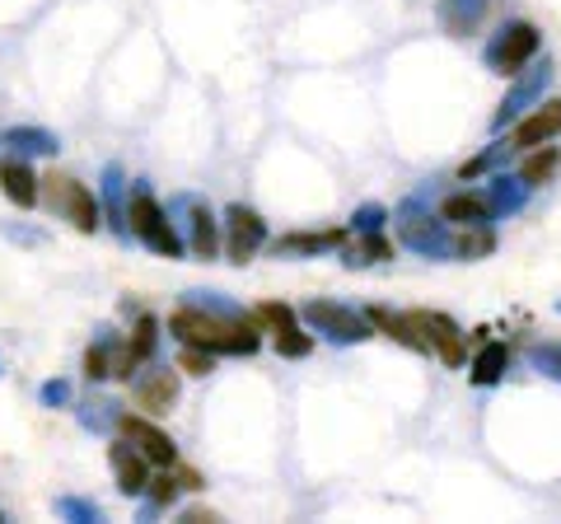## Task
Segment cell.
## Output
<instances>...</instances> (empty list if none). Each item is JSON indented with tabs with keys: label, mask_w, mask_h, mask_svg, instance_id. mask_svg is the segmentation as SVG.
Masks as SVG:
<instances>
[{
	"label": "cell",
	"mask_w": 561,
	"mask_h": 524,
	"mask_svg": "<svg viewBox=\"0 0 561 524\" xmlns=\"http://www.w3.org/2000/svg\"><path fill=\"white\" fill-rule=\"evenodd\" d=\"M529 361H534L548 379H557V384H561V346H534Z\"/></svg>",
	"instance_id": "836d02e7"
},
{
	"label": "cell",
	"mask_w": 561,
	"mask_h": 524,
	"mask_svg": "<svg viewBox=\"0 0 561 524\" xmlns=\"http://www.w3.org/2000/svg\"><path fill=\"white\" fill-rule=\"evenodd\" d=\"M0 146H10V155H57L61 150V136L47 132V127H10L0 136Z\"/></svg>",
	"instance_id": "ffe728a7"
},
{
	"label": "cell",
	"mask_w": 561,
	"mask_h": 524,
	"mask_svg": "<svg viewBox=\"0 0 561 524\" xmlns=\"http://www.w3.org/2000/svg\"><path fill=\"white\" fill-rule=\"evenodd\" d=\"M43 202L57 212L61 220H70L80 235H99L103 230V206L94 197V187H84L70 173H47L43 179Z\"/></svg>",
	"instance_id": "7a4b0ae2"
},
{
	"label": "cell",
	"mask_w": 561,
	"mask_h": 524,
	"mask_svg": "<svg viewBox=\"0 0 561 524\" xmlns=\"http://www.w3.org/2000/svg\"><path fill=\"white\" fill-rule=\"evenodd\" d=\"M216 520H220V515H210V511H187V515H183V524H216Z\"/></svg>",
	"instance_id": "74e56055"
},
{
	"label": "cell",
	"mask_w": 561,
	"mask_h": 524,
	"mask_svg": "<svg viewBox=\"0 0 561 524\" xmlns=\"http://www.w3.org/2000/svg\"><path fill=\"white\" fill-rule=\"evenodd\" d=\"M249 319L257 323V328H272V333H280V328H290L295 323V309L290 305H276V300H267V305H257Z\"/></svg>",
	"instance_id": "f1b7e54d"
},
{
	"label": "cell",
	"mask_w": 561,
	"mask_h": 524,
	"mask_svg": "<svg viewBox=\"0 0 561 524\" xmlns=\"http://www.w3.org/2000/svg\"><path fill=\"white\" fill-rule=\"evenodd\" d=\"M179 492H183V482H179V474H169V468H164V474H154L150 487H146V497L154 505H173V501H179Z\"/></svg>",
	"instance_id": "f546056e"
},
{
	"label": "cell",
	"mask_w": 561,
	"mask_h": 524,
	"mask_svg": "<svg viewBox=\"0 0 561 524\" xmlns=\"http://www.w3.org/2000/svg\"><path fill=\"white\" fill-rule=\"evenodd\" d=\"M169 333L183 346H206L216 356H253L262 346L257 323L249 314L243 319H225V314H210V309H179L169 314Z\"/></svg>",
	"instance_id": "6da1fadb"
},
{
	"label": "cell",
	"mask_w": 561,
	"mask_h": 524,
	"mask_svg": "<svg viewBox=\"0 0 561 524\" xmlns=\"http://www.w3.org/2000/svg\"><path fill=\"white\" fill-rule=\"evenodd\" d=\"M505 371H511V346L505 342H482V352L472 356L468 365V379L478 384V389H491V384H501Z\"/></svg>",
	"instance_id": "e0dca14e"
},
{
	"label": "cell",
	"mask_w": 561,
	"mask_h": 524,
	"mask_svg": "<svg viewBox=\"0 0 561 524\" xmlns=\"http://www.w3.org/2000/svg\"><path fill=\"white\" fill-rule=\"evenodd\" d=\"M276 258H319V253H332V249H346V230H300V235H280L276 243Z\"/></svg>",
	"instance_id": "2e32d148"
},
{
	"label": "cell",
	"mask_w": 561,
	"mask_h": 524,
	"mask_svg": "<svg viewBox=\"0 0 561 524\" xmlns=\"http://www.w3.org/2000/svg\"><path fill=\"white\" fill-rule=\"evenodd\" d=\"M538 47H542V33L529 20H511V24L496 29V38L486 43L482 57H486V66L496 76H519L524 66L538 57Z\"/></svg>",
	"instance_id": "277c9868"
},
{
	"label": "cell",
	"mask_w": 561,
	"mask_h": 524,
	"mask_svg": "<svg viewBox=\"0 0 561 524\" xmlns=\"http://www.w3.org/2000/svg\"><path fill=\"white\" fill-rule=\"evenodd\" d=\"M557 164H561V150H557V146H548V150H538V146H534V155H529V160H524V169H519V179L529 183V187H538V183H548V179H552Z\"/></svg>",
	"instance_id": "d4e9b609"
},
{
	"label": "cell",
	"mask_w": 561,
	"mask_h": 524,
	"mask_svg": "<svg viewBox=\"0 0 561 524\" xmlns=\"http://www.w3.org/2000/svg\"><path fill=\"white\" fill-rule=\"evenodd\" d=\"M183 206H187V220H183L187 225V249L210 262V258L220 253V225H216V216H210V206L192 202V197Z\"/></svg>",
	"instance_id": "9a60e30c"
},
{
	"label": "cell",
	"mask_w": 561,
	"mask_h": 524,
	"mask_svg": "<svg viewBox=\"0 0 561 524\" xmlns=\"http://www.w3.org/2000/svg\"><path fill=\"white\" fill-rule=\"evenodd\" d=\"M262 243H267V220L243 202L225 206V258L243 267V262H253V253L262 249Z\"/></svg>",
	"instance_id": "52a82bcc"
},
{
	"label": "cell",
	"mask_w": 561,
	"mask_h": 524,
	"mask_svg": "<svg viewBox=\"0 0 561 524\" xmlns=\"http://www.w3.org/2000/svg\"><path fill=\"white\" fill-rule=\"evenodd\" d=\"M365 314H370V323L379 328V333L383 338H393V342H402V346H408V352H431V346H426V338H421V328L412 323V314H389V309H365Z\"/></svg>",
	"instance_id": "ac0fdd59"
},
{
	"label": "cell",
	"mask_w": 561,
	"mask_h": 524,
	"mask_svg": "<svg viewBox=\"0 0 561 524\" xmlns=\"http://www.w3.org/2000/svg\"><path fill=\"white\" fill-rule=\"evenodd\" d=\"M561 136V99H548L538 109L524 113V122L515 127V146L519 150H534V146H548Z\"/></svg>",
	"instance_id": "4fadbf2b"
},
{
	"label": "cell",
	"mask_w": 561,
	"mask_h": 524,
	"mask_svg": "<svg viewBox=\"0 0 561 524\" xmlns=\"http://www.w3.org/2000/svg\"><path fill=\"white\" fill-rule=\"evenodd\" d=\"M127 225H131V235L146 243L150 253H160V258H183V253H187V243H183V235H179V225H173V216L150 197V192H136V197H131V206H127Z\"/></svg>",
	"instance_id": "3957f363"
},
{
	"label": "cell",
	"mask_w": 561,
	"mask_h": 524,
	"mask_svg": "<svg viewBox=\"0 0 561 524\" xmlns=\"http://www.w3.org/2000/svg\"><path fill=\"white\" fill-rule=\"evenodd\" d=\"M486 197H491V212L496 216H515L519 206H524V197H529V183L524 179H491V187H486Z\"/></svg>",
	"instance_id": "7402d4cb"
},
{
	"label": "cell",
	"mask_w": 561,
	"mask_h": 524,
	"mask_svg": "<svg viewBox=\"0 0 561 524\" xmlns=\"http://www.w3.org/2000/svg\"><path fill=\"white\" fill-rule=\"evenodd\" d=\"M491 249H496V235H491V225H463V235L454 239V253H459L463 262H478Z\"/></svg>",
	"instance_id": "cb8c5ba5"
},
{
	"label": "cell",
	"mask_w": 561,
	"mask_h": 524,
	"mask_svg": "<svg viewBox=\"0 0 561 524\" xmlns=\"http://www.w3.org/2000/svg\"><path fill=\"white\" fill-rule=\"evenodd\" d=\"M0 524H5V511H0Z\"/></svg>",
	"instance_id": "f35d334b"
},
{
	"label": "cell",
	"mask_w": 561,
	"mask_h": 524,
	"mask_svg": "<svg viewBox=\"0 0 561 524\" xmlns=\"http://www.w3.org/2000/svg\"><path fill=\"white\" fill-rule=\"evenodd\" d=\"M179 371V365H173ZM173 371H146L136 379V408H146L150 417L160 412H173V403H179V375Z\"/></svg>",
	"instance_id": "5bb4252c"
},
{
	"label": "cell",
	"mask_w": 561,
	"mask_h": 524,
	"mask_svg": "<svg viewBox=\"0 0 561 524\" xmlns=\"http://www.w3.org/2000/svg\"><path fill=\"white\" fill-rule=\"evenodd\" d=\"M557 314H561V305H557Z\"/></svg>",
	"instance_id": "ab89813d"
},
{
	"label": "cell",
	"mask_w": 561,
	"mask_h": 524,
	"mask_svg": "<svg viewBox=\"0 0 561 524\" xmlns=\"http://www.w3.org/2000/svg\"><path fill=\"white\" fill-rule=\"evenodd\" d=\"M482 10H486V0H440V24L449 38H468L478 29Z\"/></svg>",
	"instance_id": "44dd1931"
},
{
	"label": "cell",
	"mask_w": 561,
	"mask_h": 524,
	"mask_svg": "<svg viewBox=\"0 0 561 524\" xmlns=\"http://www.w3.org/2000/svg\"><path fill=\"white\" fill-rule=\"evenodd\" d=\"M383 220H389V212H383L379 202H365V206H356V216H351V230L356 235H379Z\"/></svg>",
	"instance_id": "4dcf8cb0"
},
{
	"label": "cell",
	"mask_w": 561,
	"mask_h": 524,
	"mask_svg": "<svg viewBox=\"0 0 561 524\" xmlns=\"http://www.w3.org/2000/svg\"><path fill=\"white\" fill-rule=\"evenodd\" d=\"M548 84H552V66L542 61V66H534V71L524 76V80H515V90L501 99V109H496V117H491V127L501 132V127H511L515 117H524L529 109H538V103H542V90H548Z\"/></svg>",
	"instance_id": "30bf717a"
},
{
	"label": "cell",
	"mask_w": 561,
	"mask_h": 524,
	"mask_svg": "<svg viewBox=\"0 0 561 524\" xmlns=\"http://www.w3.org/2000/svg\"><path fill=\"white\" fill-rule=\"evenodd\" d=\"M117 431L127 435V441L146 454L150 464H160V468H173L179 464V445H173V435L160 431L150 422V417H131V412H117Z\"/></svg>",
	"instance_id": "9c48e42d"
},
{
	"label": "cell",
	"mask_w": 561,
	"mask_h": 524,
	"mask_svg": "<svg viewBox=\"0 0 561 524\" xmlns=\"http://www.w3.org/2000/svg\"><path fill=\"white\" fill-rule=\"evenodd\" d=\"M440 216L449 225H486V220H496V212H491V197H478V192H454V197H445Z\"/></svg>",
	"instance_id": "d6986e66"
},
{
	"label": "cell",
	"mask_w": 561,
	"mask_h": 524,
	"mask_svg": "<svg viewBox=\"0 0 561 524\" xmlns=\"http://www.w3.org/2000/svg\"><path fill=\"white\" fill-rule=\"evenodd\" d=\"M154 342H160V323H154V319H150V314H140V319H136V333L127 338V346H131V352H136L140 361H150V352H154Z\"/></svg>",
	"instance_id": "83f0119b"
},
{
	"label": "cell",
	"mask_w": 561,
	"mask_h": 524,
	"mask_svg": "<svg viewBox=\"0 0 561 524\" xmlns=\"http://www.w3.org/2000/svg\"><path fill=\"white\" fill-rule=\"evenodd\" d=\"M108 464H113V478H117V492L122 497H146V487H150V459L127 441V435L108 441Z\"/></svg>",
	"instance_id": "8fae6325"
},
{
	"label": "cell",
	"mask_w": 561,
	"mask_h": 524,
	"mask_svg": "<svg viewBox=\"0 0 561 524\" xmlns=\"http://www.w3.org/2000/svg\"><path fill=\"white\" fill-rule=\"evenodd\" d=\"M501 150H505V146H491L486 155H478V160H468V164L459 169V183H472L482 169H491V164H496V155H501Z\"/></svg>",
	"instance_id": "d590c367"
},
{
	"label": "cell",
	"mask_w": 561,
	"mask_h": 524,
	"mask_svg": "<svg viewBox=\"0 0 561 524\" xmlns=\"http://www.w3.org/2000/svg\"><path fill=\"white\" fill-rule=\"evenodd\" d=\"M57 515L70 520V524H99V520H103L99 505L84 501V497H61V501H57Z\"/></svg>",
	"instance_id": "4316f807"
},
{
	"label": "cell",
	"mask_w": 561,
	"mask_h": 524,
	"mask_svg": "<svg viewBox=\"0 0 561 524\" xmlns=\"http://www.w3.org/2000/svg\"><path fill=\"white\" fill-rule=\"evenodd\" d=\"M179 371L183 375H210V371H216V352H206V346H183V352H179Z\"/></svg>",
	"instance_id": "1f68e13d"
},
{
	"label": "cell",
	"mask_w": 561,
	"mask_h": 524,
	"mask_svg": "<svg viewBox=\"0 0 561 524\" xmlns=\"http://www.w3.org/2000/svg\"><path fill=\"white\" fill-rule=\"evenodd\" d=\"M398 239L408 243L412 253L435 258V262H445V258L454 253L449 220H445V216H426V212H416V206H402V216H398Z\"/></svg>",
	"instance_id": "8992f818"
},
{
	"label": "cell",
	"mask_w": 561,
	"mask_h": 524,
	"mask_svg": "<svg viewBox=\"0 0 561 524\" xmlns=\"http://www.w3.org/2000/svg\"><path fill=\"white\" fill-rule=\"evenodd\" d=\"M103 197H108V220H113V230L127 239L131 225H127V206H122V164L103 169Z\"/></svg>",
	"instance_id": "603a6c76"
},
{
	"label": "cell",
	"mask_w": 561,
	"mask_h": 524,
	"mask_svg": "<svg viewBox=\"0 0 561 524\" xmlns=\"http://www.w3.org/2000/svg\"><path fill=\"white\" fill-rule=\"evenodd\" d=\"M38 398H43V408H66L70 403V379H47L38 389Z\"/></svg>",
	"instance_id": "e575fe53"
},
{
	"label": "cell",
	"mask_w": 561,
	"mask_h": 524,
	"mask_svg": "<svg viewBox=\"0 0 561 524\" xmlns=\"http://www.w3.org/2000/svg\"><path fill=\"white\" fill-rule=\"evenodd\" d=\"M412 323L421 328V338H426V346L435 356H440L445 365H459L468 361V346H463V328L449 319V314H440V309H412Z\"/></svg>",
	"instance_id": "ba28073f"
},
{
	"label": "cell",
	"mask_w": 561,
	"mask_h": 524,
	"mask_svg": "<svg viewBox=\"0 0 561 524\" xmlns=\"http://www.w3.org/2000/svg\"><path fill=\"white\" fill-rule=\"evenodd\" d=\"M305 319H309L313 333H323L328 342H337V346H356V342H370L375 338L370 314H356V309H346L337 300H309L305 305Z\"/></svg>",
	"instance_id": "5b68a950"
},
{
	"label": "cell",
	"mask_w": 561,
	"mask_h": 524,
	"mask_svg": "<svg viewBox=\"0 0 561 524\" xmlns=\"http://www.w3.org/2000/svg\"><path fill=\"white\" fill-rule=\"evenodd\" d=\"M179 482L187 487V492H202V487H206V482H202V474H197V468H179Z\"/></svg>",
	"instance_id": "8d00e7d4"
},
{
	"label": "cell",
	"mask_w": 561,
	"mask_h": 524,
	"mask_svg": "<svg viewBox=\"0 0 561 524\" xmlns=\"http://www.w3.org/2000/svg\"><path fill=\"white\" fill-rule=\"evenodd\" d=\"M0 192H5L14 206H24L28 212V206L43 202V179L28 169L24 155H5V160H0Z\"/></svg>",
	"instance_id": "7c38bea8"
},
{
	"label": "cell",
	"mask_w": 561,
	"mask_h": 524,
	"mask_svg": "<svg viewBox=\"0 0 561 524\" xmlns=\"http://www.w3.org/2000/svg\"><path fill=\"white\" fill-rule=\"evenodd\" d=\"M309 352H313V333H305L300 323H290V328H280V333H276V356L305 361Z\"/></svg>",
	"instance_id": "484cf974"
},
{
	"label": "cell",
	"mask_w": 561,
	"mask_h": 524,
	"mask_svg": "<svg viewBox=\"0 0 561 524\" xmlns=\"http://www.w3.org/2000/svg\"><path fill=\"white\" fill-rule=\"evenodd\" d=\"M84 379L90 384L113 379V352L108 346H90V352H84Z\"/></svg>",
	"instance_id": "d6a6232c"
}]
</instances>
